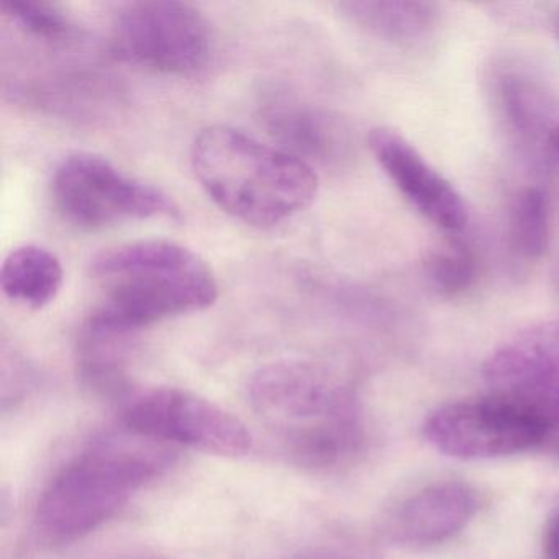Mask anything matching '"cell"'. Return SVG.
<instances>
[{"mask_svg":"<svg viewBox=\"0 0 559 559\" xmlns=\"http://www.w3.org/2000/svg\"><path fill=\"white\" fill-rule=\"evenodd\" d=\"M123 425L169 447H189L218 456L251 450L247 425L221 405L179 388H152L127 401Z\"/></svg>","mask_w":559,"mask_h":559,"instance_id":"obj_7","label":"cell"},{"mask_svg":"<svg viewBox=\"0 0 559 559\" xmlns=\"http://www.w3.org/2000/svg\"><path fill=\"white\" fill-rule=\"evenodd\" d=\"M51 188L60 214L87 230L178 214L175 202L162 189L126 175L93 153L64 158Z\"/></svg>","mask_w":559,"mask_h":559,"instance_id":"obj_5","label":"cell"},{"mask_svg":"<svg viewBox=\"0 0 559 559\" xmlns=\"http://www.w3.org/2000/svg\"><path fill=\"white\" fill-rule=\"evenodd\" d=\"M549 153H551V158H555L556 163L559 165V130L556 132V135L552 136L551 146H549Z\"/></svg>","mask_w":559,"mask_h":559,"instance_id":"obj_20","label":"cell"},{"mask_svg":"<svg viewBox=\"0 0 559 559\" xmlns=\"http://www.w3.org/2000/svg\"><path fill=\"white\" fill-rule=\"evenodd\" d=\"M192 168L212 201L258 228L289 221L312 204L319 178L309 163L241 130L212 126L192 143Z\"/></svg>","mask_w":559,"mask_h":559,"instance_id":"obj_4","label":"cell"},{"mask_svg":"<svg viewBox=\"0 0 559 559\" xmlns=\"http://www.w3.org/2000/svg\"><path fill=\"white\" fill-rule=\"evenodd\" d=\"M248 399L258 420L297 463L338 466L365 443L358 395L329 366L271 362L254 372Z\"/></svg>","mask_w":559,"mask_h":559,"instance_id":"obj_2","label":"cell"},{"mask_svg":"<svg viewBox=\"0 0 559 559\" xmlns=\"http://www.w3.org/2000/svg\"><path fill=\"white\" fill-rule=\"evenodd\" d=\"M552 34L559 44V12H556L555 19H552Z\"/></svg>","mask_w":559,"mask_h":559,"instance_id":"obj_21","label":"cell"},{"mask_svg":"<svg viewBox=\"0 0 559 559\" xmlns=\"http://www.w3.org/2000/svg\"><path fill=\"white\" fill-rule=\"evenodd\" d=\"M476 510V493L466 484H431L402 500L389 513L385 535L391 542L411 548L440 545L463 532Z\"/></svg>","mask_w":559,"mask_h":559,"instance_id":"obj_11","label":"cell"},{"mask_svg":"<svg viewBox=\"0 0 559 559\" xmlns=\"http://www.w3.org/2000/svg\"><path fill=\"white\" fill-rule=\"evenodd\" d=\"M64 271L57 254L38 245L15 248L2 264L0 286L12 302L44 309L63 286Z\"/></svg>","mask_w":559,"mask_h":559,"instance_id":"obj_15","label":"cell"},{"mask_svg":"<svg viewBox=\"0 0 559 559\" xmlns=\"http://www.w3.org/2000/svg\"><path fill=\"white\" fill-rule=\"evenodd\" d=\"M0 11L22 34L44 44H68L80 37L70 15L41 0H2Z\"/></svg>","mask_w":559,"mask_h":559,"instance_id":"obj_16","label":"cell"},{"mask_svg":"<svg viewBox=\"0 0 559 559\" xmlns=\"http://www.w3.org/2000/svg\"><path fill=\"white\" fill-rule=\"evenodd\" d=\"M421 430L435 450L464 461L512 456L538 447L551 433L535 415L490 392L437 408Z\"/></svg>","mask_w":559,"mask_h":559,"instance_id":"obj_8","label":"cell"},{"mask_svg":"<svg viewBox=\"0 0 559 559\" xmlns=\"http://www.w3.org/2000/svg\"><path fill=\"white\" fill-rule=\"evenodd\" d=\"M513 240L516 250L530 260L545 254L549 243V201L542 188L523 189L516 198Z\"/></svg>","mask_w":559,"mask_h":559,"instance_id":"obj_17","label":"cell"},{"mask_svg":"<svg viewBox=\"0 0 559 559\" xmlns=\"http://www.w3.org/2000/svg\"><path fill=\"white\" fill-rule=\"evenodd\" d=\"M263 119L274 139L280 140L286 146V152L297 158L325 162L338 152V129L335 123L293 97H273L264 106Z\"/></svg>","mask_w":559,"mask_h":559,"instance_id":"obj_14","label":"cell"},{"mask_svg":"<svg viewBox=\"0 0 559 559\" xmlns=\"http://www.w3.org/2000/svg\"><path fill=\"white\" fill-rule=\"evenodd\" d=\"M338 9L356 27L399 47L427 40L438 22L437 5L417 0H356Z\"/></svg>","mask_w":559,"mask_h":559,"instance_id":"obj_13","label":"cell"},{"mask_svg":"<svg viewBox=\"0 0 559 559\" xmlns=\"http://www.w3.org/2000/svg\"><path fill=\"white\" fill-rule=\"evenodd\" d=\"M173 463V447L126 425L94 438L45 489L35 513L38 535L53 546L84 538L114 519Z\"/></svg>","mask_w":559,"mask_h":559,"instance_id":"obj_3","label":"cell"},{"mask_svg":"<svg viewBox=\"0 0 559 559\" xmlns=\"http://www.w3.org/2000/svg\"><path fill=\"white\" fill-rule=\"evenodd\" d=\"M117 559H162V558H145V556H142V558H117Z\"/></svg>","mask_w":559,"mask_h":559,"instance_id":"obj_22","label":"cell"},{"mask_svg":"<svg viewBox=\"0 0 559 559\" xmlns=\"http://www.w3.org/2000/svg\"><path fill=\"white\" fill-rule=\"evenodd\" d=\"M490 394L559 430V319L536 323L500 345L484 365Z\"/></svg>","mask_w":559,"mask_h":559,"instance_id":"obj_9","label":"cell"},{"mask_svg":"<svg viewBox=\"0 0 559 559\" xmlns=\"http://www.w3.org/2000/svg\"><path fill=\"white\" fill-rule=\"evenodd\" d=\"M497 104L507 130L530 159L551 158L559 130V106L543 84L526 74L507 73L497 83Z\"/></svg>","mask_w":559,"mask_h":559,"instance_id":"obj_12","label":"cell"},{"mask_svg":"<svg viewBox=\"0 0 559 559\" xmlns=\"http://www.w3.org/2000/svg\"><path fill=\"white\" fill-rule=\"evenodd\" d=\"M428 281L443 296H457L473 286L476 280V258L466 245L453 241L431 254L425 264Z\"/></svg>","mask_w":559,"mask_h":559,"instance_id":"obj_18","label":"cell"},{"mask_svg":"<svg viewBox=\"0 0 559 559\" xmlns=\"http://www.w3.org/2000/svg\"><path fill=\"white\" fill-rule=\"evenodd\" d=\"M545 552L548 559H559V507L546 526Z\"/></svg>","mask_w":559,"mask_h":559,"instance_id":"obj_19","label":"cell"},{"mask_svg":"<svg viewBox=\"0 0 559 559\" xmlns=\"http://www.w3.org/2000/svg\"><path fill=\"white\" fill-rule=\"evenodd\" d=\"M112 44L130 63L185 76L205 68L214 38L211 24L194 5L145 0L120 9L114 19Z\"/></svg>","mask_w":559,"mask_h":559,"instance_id":"obj_6","label":"cell"},{"mask_svg":"<svg viewBox=\"0 0 559 559\" xmlns=\"http://www.w3.org/2000/svg\"><path fill=\"white\" fill-rule=\"evenodd\" d=\"M91 274L99 299L87 332L123 336L153 323L199 312L218 299V283L207 261L168 240H139L94 258Z\"/></svg>","mask_w":559,"mask_h":559,"instance_id":"obj_1","label":"cell"},{"mask_svg":"<svg viewBox=\"0 0 559 559\" xmlns=\"http://www.w3.org/2000/svg\"><path fill=\"white\" fill-rule=\"evenodd\" d=\"M368 142L382 171L418 214L441 230H463L467 209L460 192L404 135L378 127L369 133Z\"/></svg>","mask_w":559,"mask_h":559,"instance_id":"obj_10","label":"cell"}]
</instances>
